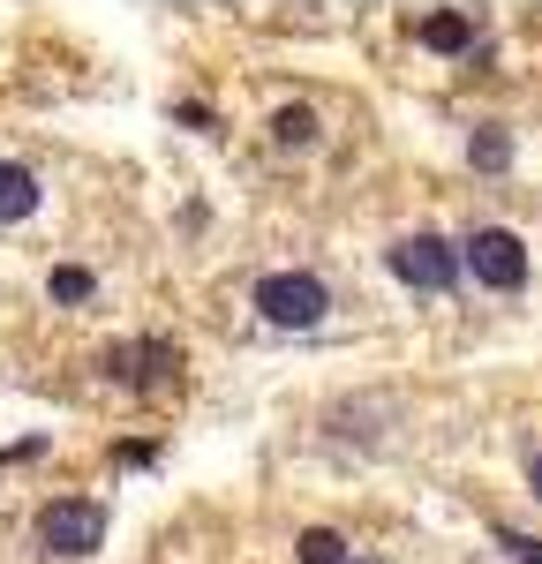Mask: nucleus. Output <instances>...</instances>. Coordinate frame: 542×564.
I'll list each match as a JSON object with an SVG mask.
<instances>
[{
  "instance_id": "1",
  "label": "nucleus",
  "mask_w": 542,
  "mask_h": 564,
  "mask_svg": "<svg viewBox=\"0 0 542 564\" xmlns=\"http://www.w3.org/2000/svg\"><path fill=\"white\" fill-rule=\"evenodd\" d=\"M257 316L264 324H279V332H310V324H324V308H332V286L316 279V271H271V279H257Z\"/></svg>"
},
{
  "instance_id": "2",
  "label": "nucleus",
  "mask_w": 542,
  "mask_h": 564,
  "mask_svg": "<svg viewBox=\"0 0 542 564\" xmlns=\"http://www.w3.org/2000/svg\"><path fill=\"white\" fill-rule=\"evenodd\" d=\"M459 257H467V271H475L483 286H497V294H520V286H528V241H520L512 226H475Z\"/></svg>"
},
{
  "instance_id": "3",
  "label": "nucleus",
  "mask_w": 542,
  "mask_h": 564,
  "mask_svg": "<svg viewBox=\"0 0 542 564\" xmlns=\"http://www.w3.org/2000/svg\"><path fill=\"white\" fill-rule=\"evenodd\" d=\"M39 542L53 557H98L106 550V512L84 505V497H61V505L39 512Z\"/></svg>"
},
{
  "instance_id": "4",
  "label": "nucleus",
  "mask_w": 542,
  "mask_h": 564,
  "mask_svg": "<svg viewBox=\"0 0 542 564\" xmlns=\"http://www.w3.org/2000/svg\"><path fill=\"white\" fill-rule=\"evenodd\" d=\"M459 249L452 241H437V234H406V241H392V279L400 286H414V294H445L452 279H459Z\"/></svg>"
},
{
  "instance_id": "5",
  "label": "nucleus",
  "mask_w": 542,
  "mask_h": 564,
  "mask_svg": "<svg viewBox=\"0 0 542 564\" xmlns=\"http://www.w3.org/2000/svg\"><path fill=\"white\" fill-rule=\"evenodd\" d=\"M31 212H39V174L0 159V218H31Z\"/></svg>"
},
{
  "instance_id": "6",
  "label": "nucleus",
  "mask_w": 542,
  "mask_h": 564,
  "mask_svg": "<svg viewBox=\"0 0 542 564\" xmlns=\"http://www.w3.org/2000/svg\"><path fill=\"white\" fill-rule=\"evenodd\" d=\"M422 45H430V53H467V45H475V23H467V15H430V23H422Z\"/></svg>"
},
{
  "instance_id": "7",
  "label": "nucleus",
  "mask_w": 542,
  "mask_h": 564,
  "mask_svg": "<svg viewBox=\"0 0 542 564\" xmlns=\"http://www.w3.org/2000/svg\"><path fill=\"white\" fill-rule=\"evenodd\" d=\"M467 159H475L483 174H505V166H512V135H505V129H475Z\"/></svg>"
},
{
  "instance_id": "8",
  "label": "nucleus",
  "mask_w": 542,
  "mask_h": 564,
  "mask_svg": "<svg viewBox=\"0 0 542 564\" xmlns=\"http://www.w3.org/2000/svg\"><path fill=\"white\" fill-rule=\"evenodd\" d=\"M294 557H302V564H355V557H347V542H339V534H332V527H310V534H302V550H294Z\"/></svg>"
},
{
  "instance_id": "9",
  "label": "nucleus",
  "mask_w": 542,
  "mask_h": 564,
  "mask_svg": "<svg viewBox=\"0 0 542 564\" xmlns=\"http://www.w3.org/2000/svg\"><path fill=\"white\" fill-rule=\"evenodd\" d=\"M271 135H279V143H316V113L310 106H279V113H271Z\"/></svg>"
},
{
  "instance_id": "10",
  "label": "nucleus",
  "mask_w": 542,
  "mask_h": 564,
  "mask_svg": "<svg viewBox=\"0 0 542 564\" xmlns=\"http://www.w3.org/2000/svg\"><path fill=\"white\" fill-rule=\"evenodd\" d=\"M90 286H98V279L76 271V263H61V271H53V302H90Z\"/></svg>"
},
{
  "instance_id": "11",
  "label": "nucleus",
  "mask_w": 542,
  "mask_h": 564,
  "mask_svg": "<svg viewBox=\"0 0 542 564\" xmlns=\"http://www.w3.org/2000/svg\"><path fill=\"white\" fill-rule=\"evenodd\" d=\"M528 489L542 497V452H528Z\"/></svg>"
}]
</instances>
